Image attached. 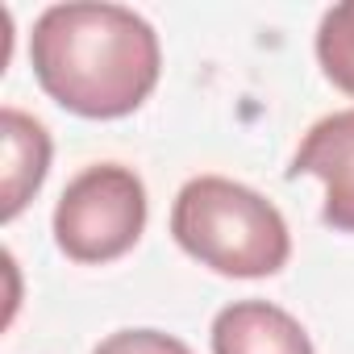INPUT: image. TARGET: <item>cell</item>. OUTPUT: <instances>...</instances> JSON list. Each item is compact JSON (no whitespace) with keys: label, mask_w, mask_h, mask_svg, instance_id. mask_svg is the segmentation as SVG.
<instances>
[{"label":"cell","mask_w":354,"mask_h":354,"mask_svg":"<svg viewBox=\"0 0 354 354\" xmlns=\"http://www.w3.org/2000/svg\"><path fill=\"white\" fill-rule=\"evenodd\" d=\"M30 63L55 104L113 121L154 92L162 50L150 21L125 5H50L34 21Z\"/></svg>","instance_id":"6da1fadb"},{"label":"cell","mask_w":354,"mask_h":354,"mask_svg":"<svg viewBox=\"0 0 354 354\" xmlns=\"http://www.w3.org/2000/svg\"><path fill=\"white\" fill-rule=\"evenodd\" d=\"M171 238L196 263L234 279L275 275L292 254L279 209L225 175H196L180 188L171 205Z\"/></svg>","instance_id":"7a4b0ae2"},{"label":"cell","mask_w":354,"mask_h":354,"mask_svg":"<svg viewBox=\"0 0 354 354\" xmlns=\"http://www.w3.org/2000/svg\"><path fill=\"white\" fill-rule=\"evenodd\" d=\"M146 230V188L121 162L84 167L55 205V242L71 263H113Z\"/></svg>","instance_id":"3957f363"},{"label":"cell","mask_w":354,"mask_h":354,"mask_svg":"<svg viewBox=\"0 0 354 354\" xmlns=\"http://www.w3.org/2000/svg\"><path fill=\"white\" fill-rule=\"evenodd\" d=\"M288 175L292 180L296 175H317L325 184L321 221L342 234H354V109L321 117L296 146Z\"/></svg>","instance_id":"277c9868"},{"label":"cell","mask_w":354,"mask_h":354,"mask_svg":"<svg viewBox=\"0 0 354 354\" xmlns=\"http://www.w3.org/2000/svg\"><path fill=\"white\" fill-rule=\"evenodd\" d=\"M50 171V133L21 109H0V221H13Z\"/></svg>","instance_id":"5b68a950"},{"label":"cell","mask_w":354,"mask_h":354,"mask_svg":"<svg viewBox=\"0 0 354 354\" xmlns=\"http://www.w3.org/2000/svg\"><path fill=\"white\" fill-rule=\"evenodd\" d=\"M213 354H313V342L279 304L234 300L213 321Z\"/></svg>","instance_id":"8992f818"},{"label":"cell","mask_w":354,"mask_h":354,"mask_svg":"<svg viewBox=\"0 0 354 354\" xmlns=\"http://www.w3.org/2000/svg\"><path fill=\"white\" fill-rule=\"evenodd\" d=\"M317 59L333 88L354 96V0L333 5L317 26Z\"/></svg>","instance_id":"52a82bcc"},{"label":"cell","mask_w":354,"mask_h":354,"mask_svg":"<svg viewBox=\"0 0 354 354\" xmlns=\"http://www.w3.org/2000/svg\"><path fill=\"white\" fill-rule=\"evenodd\" d=\"M92 354H192V350L180 337L158 333V329H117Z\"/></svg>","instance_id":"ba28073f"}]
</instances>
